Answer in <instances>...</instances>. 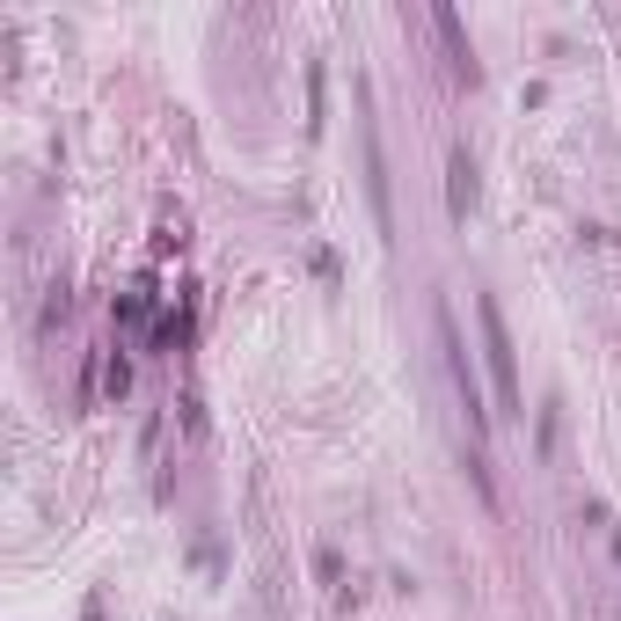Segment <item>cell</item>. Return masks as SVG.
<instances>
[{
    "mask_svg": "<svg viewBox=\"0 0 621 621\" xmlns=\"http://www.w3.org/2000/svg\"><path fill=\"white\" fill-rule=\"evenodd\" d=\"M482 315V358H490V380H497V417H519V366H512V337H505V315H497V301H476Z\"/></svg>",
    "mask_w": 621,
    "mask_h": 621,
    "instance_id": "cell-2",
    "label": "cell"
},
{
    "mask_svg": "<svg viewBox=\"0 0 621 621\" xmlns=\"http://www.w3.org/2000/svg\"><path fill=\"white\" fill-rule=\"evenodd\" d=\"M468 205H476V161H468V146H454L446 154V213L468 220Z\"/></svg>",
    "mask_w": 621,
    "mask_h": 621,
    "instance_id": "cell-4",
    "label": "cell"
},
{
    "mask_svg": "<svg viewBox=\"0 0 621 621\" xmlns=\"http://www.w3.org/2000/svg\"><path fill=\"white\" fill-rule=\"evenodd\" d=\"M439 322V352H446V380H454V395H461V409H468V431H476V446H482V431H490V417L497 409H482V380H476V366H468V344H461V322L446 315H431Z\"/></svg>",
    "mask_w": 621,
    "mask_h": 621,
    "instance_id": "cell-1",
    "label": "cell"
},
{
    "mask_svg": "<svg viewBox=\"0 0 621 621\" xmlns=\"http://www.w3.org/2000/svg\"><path fill=\"white\" fill-rule=\"evenodd\" d=\"M439 37H446V52H454V73H461V81H476V52H468V37H461V16H454V8H439Z\"/></svg>",
    "mask_w": 621,
    "mask_h": 621,
    "instance_id": "cell-5",
    "label": "cell"
},
{
    "mask_svg": "<svg viewBox=\"0 0 621 621\" xmlns=\"http://www.w3.org/2000/svg\"><path fill=\"white\" fill-rule=\"evenodd\" d=\"M358 140H366V191H373V220L395 227L388 213V154H380V124H373V89L358 81Z\"/></svg>",
    "mask_w": 621,
    "mask_h": 621,
    "instance_id": "cell-3",
    "label": "cell"
}]
</instances>
